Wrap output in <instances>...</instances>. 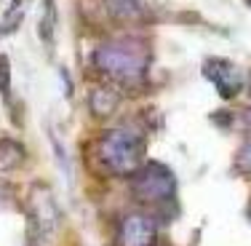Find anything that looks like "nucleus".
<instances>
[{"label": "nucleus", "instance_id": "f257e3e1", "mask_svg": "<svg viewBox=\"0 0 251 246\" xmlns=\"http://www.w3.org/2000/svg\"><path fill=\"white\" fill-rule=\"evenodd\" d=\"M94 67L115 86H136L150 70V51L136 38H112L97 46Z\"/></svg>", "mask_w": 251, "mask_h": 246}, {"label": "nucleus", "instance_id": "f03ea898", "mask_svg": "<svg viewBox=\"0 0 251 246\" xmlns=\"http://www.w3.org/2000/svg\"><path fill=\"white\" fill-rule=\"evenodd\" d=\"M147 153V142L131 126H115L107 129L97 139V158L101 169L115 177H131L142 169Z\"/></svg>", "mask_w": 251, "mask_h": 246}, {"label": "nucleus", "instance_id": "7ed1b4c3", "mask_svg": "<svg viewBox=\"0 0 251 246\" xmlns=\"http://www.w3.org/2000/svg\"><path fill=\"white\" fill-rule=\"evenodd\" d=\"M131 195L142 206H163L176 195V177L160 161H145L139 171L131 174Z\"/></svg>", "mask_w": 251, "mask_h": 246}, {"label": "nucleus", "instance_id": "20e7f679", "mask_svg": "<svg viewBox=\"0 0 251 246\" xmlns=\"http://www.w3.org/2000/svg\"><path fill=\"white\" fill-rule=\"evenodd\" d=\"M29 233L38 238V244H49L59 236V206L51 188L38 182L29 190Z\"/></svg>", "mask_w": 251, "mask_h": 246}, {"label": "nucleus", "instance_id": "39448f33", "mask_svg": "<svg viewBox=\"0 0 251 246\" xmlns=\"http://www.w3.org/2000/svg\"><path fill=\"white\" fill-rule=\"evenodd\" d=\"M203 78L211 83L214 91L219 94V99L225 102H232L246 86V78L238 70V64H232L230 59H222V56H208L203 62Z\"/></svg>", "mask_w": 251, "mask_h": 246}, {"label": "nucleus", "instance_id": "423d86ee", "mask_svg": "<svg viewBox=\"0 0 251 246\" xmlns=\"http://www.w3.org/2000/svg\"><path fill=\"white\" fill-rule=\"evenodd\" d=\"M115 246H158V219L147 212H131L118 225Z\"/></svg>", "mask_w": 251, "mask_h": 246}, {"label": "nucleus", "instance_id": "0eeeda50", "mask_svg": "<svg viewBox=\"0 0 251 246\" xmlns=\"http://www.w3.org/2000/svg\"><path fill=\"white\" fill-rule=\"evenodd\" d=\"M104 5L118 22H145L158 14V0H104Z\"/></svg>", "mask_w": 251, "mask_h": 246}, {"label": "nucleus", "instance_id": "6e6552de", "mask_svg": "<svg viewBox=\"0 0 251 246\" xmlns=\"http://www.w3.org/2000/svg\"><path fill=\"white\" fill-rule=\"evenodd\" d=\"M88 112H91L97 121H107V118H112L118 112V107H121V91H118L115 86H110V83H101V86H94L91 91H88Z\"/></svg>", "mask_w": 251, "mask_h": 246}, {"label": "nucleus", "instance_id": "1a4fd4ad", "mask_svg": "<svg viewBox=\"0 0 251 246\" xmlns=\"http://www.w3.org/2000/svg\"><path fill=\"white\" fill-rule=\"evenodd\" d=\"M56 27H59V11L53 0H43V11L38 16V38L49 51H53V40H56Z\"/></svg>", "mask_w": 251, "mask_h": 246}, {"label": "nucleus", "instance_id": "9d476101", "mask_svg": "<svg viewBox=\"0 0 251 246\" xmlns=\"http://www.w3.org/2000/svg\"><path fill=\"white\" fill-rule=\"evenodd\" d=\"M27 161V150L19 139H0V174L16 171Z\"/></svg>", "mask_w": 251, "mask_h": 246}, {"label": "nucleus", "instance_id": "9b49d317", "mask_svg": "<svg viewBox=\"0 0 251 246\" xmlns=\"http://www.w3.org/2000/svg\"><path fill=\"white\" fill-rule=\"evenodd\" d=\"M25 5H27V0H16V3H11V8L5 11L3 22H0V38L14 35L16 29L22 27V22H25Z\"/></svg>", "mask_w": 251, "mask_h": 246}, {"label": "nucleus", "instance_id": "f8f14e48", "mask_svg": "<svg viewBox=\"0 0 251 246\" xmlns=\"http://www.w3.org/2000/svg\"><path fill=\"white\" fill-rule=\"evenodd\" d=\"M0 97L11 102V59L8 54H0Z\"/></svg>", "mask_w": 251, "mask_h": 246}, {"label": "nucleus", "instance_id": "ddd939ff", "mask_svg": "<svg viewBox=\"0 0 251 246\" xmlns=\"http://www.w3.org/2000/svg\"><path fill=\"white\" fill-rule=\"evenodd\" d=\"M232 166H235V171H238V174H243V177H251V139H249V142H243V145L238 147Z\"/></svg>", "mask_w": 251, "mask_h": 246}, {"label": "nucleus", "instance_id": "4468645a", "mask_svg": "<svg viewBox=\"0 0 251 246\" xmlns=\"http://www.w3.org/2000/svg\"><path fill=\"white\" fill-rule=\"evenodd\" d=\"M243 121H246V129H251V107L243 110Z\"/></svg>", "mask_w": 251, "mask_h": 246}, {"label": "nucleus", "instance_id": "2eb2a0df", "mask_svg": "<svg viewBox=\"0 0 251 246\" xmlns=\"http://www.w3.org/2000/svg\"><path fill=\"white\" fill-rule=\"evenodd\" d=\"M246 88H249V97H251V70H249V78H246Z\"/></svg>", "mask_w": 251, "mask_h": 246}, {"label": "nucleus", "instance_id": "dca6fc26", "mask_svg": "<svg viewBox=\"0 0 251 246\" xmlns=\"http://www.w3.org/2000/svg\"><path fill=\"white\" fill-rule=\"evenodd\" d=\"M249 217H251V206H249Z\"/></svg>", "mask_w": 251, "mask_h": 246}, {"label": "nucleus", "instance_id": "f3484780", "mask_svg": "<svg viewBox=\"0 0 251 246\" xmlns=\"http://www.w3.org/2000/svg\"><path fill=\"white\" fill-rule=\"evenodd\" d=\"M246 3H249V5H251V0H246Z\"/></svg>", "mask_w": 251, "mask_h": 246}]
</instances>
